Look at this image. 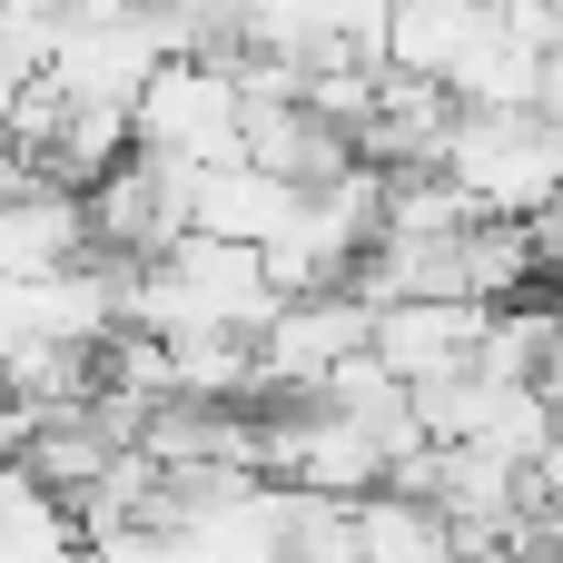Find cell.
Instances as JSON below:
<instances>
[{"label":"cell","instance_id":"cell-1","mask_svg":"<svg viewBox=\"0 0 563 563\" xmlns=\"http://www.w3.org/2000/svg\"><path fill=\"white\" fill-rule=\"evenodd\" d=\"M356 346H366V307H356L346 287H327V297H287V307L247 336V366H257V386H287V396L307 406Z\"/></svg>","mask_w":563,"mask_h":563}]
</instances>
